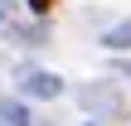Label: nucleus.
<instances>
[{
  "instance_id": "f03ea898",
  "label": "nucleus",
  "mask_w": 131,
  "mask_h": 126,
  "mask_svg": "<svg viewBox=\"0 0 131 126\" xmlns=\"http://www.w3.org/2000/svg\"><path fill=\"white\" fill-rule=\"evenodd\" d=\"M0 126H34V121H29V112L15 97H0Z\"/></svg>"
},
{
  "instance_id": "7ed1b4c3",
  "label": "nucleus",
  "mask_w": 131,
  "mask_h": 126,
  "mask_svg": "<svg viewBox=\"0 0 131 126\" xmlns=\"http://www.w3.org/2000/svg\"><path fill=\"white\" fill-rule=\"evenodd\" d=\"M102 44H107V49H131V24H117V29H107V34H102Z\"/></svg>"
},
{
  "instance_id": "20e7f679",
  "label": "nucleus",
  "mask_w": 131,
  "mask_h": 126,
  "mask_svg": "<svg viewBox=\"0 0 131 126\" xmlns=\"http://www.w3.org/2000/svg\"><path fill=\"white\" fill-rule=\"evenodd\" d=\"M24 5H29L34 15H49V10H53V0H24Z\"/></svg>"
},
{
  "instance_id": "f257e3e1",
  "label": "nucleus",
  "mask_w": 131,
  "mask_h": 126,
  "mask_svg": "<svg viewBox=\"0 0 131 126\" xmlns=\"http://www.w3.org/2000/svg\"><path fill=\"white\" fill-rule=\"evenodd\" d=\"M24 92H29V97H58L63 83H58L53 73H29V78H24Z\"/></svg>"
}]
</instances>
